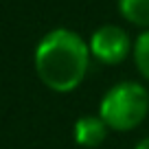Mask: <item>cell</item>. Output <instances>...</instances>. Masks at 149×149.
<instances>
[{
    "instance_id": "obj_4",
    "label": "cell",
    "mask_w": 149,
    "mask_h": 149,
    "mask_svg": "<svg viewBox=\"0 0 149 149\" xmlns=\"http://www.w3.org/2000/svg\"><path fill=\"white\" fill-rule=\"evenodd\" d=\"M72 136H74V143L79 147L86 149H94L105 140L107 136V125L101 121V116H81L77 118L72 127Z\"/></svg>"
},
{
    "instance_id": "obj_5",
    "label": "cell",
    "mask_w": 149,
    "mask_h": 149,
    "mask_svg": "<svg viewBox=\"0 0 149 149\" xmlns=\"http://www.w3.org/2000/svg\"><path fill=\"white\" fill-rule=\"evenodd\" d=\"M118 11L127 22L149 26V0H118Z\"/></svg>"
},
{
    "instance_id": "obj_3",
    "label": "cell",
    "mask_w": 149,
    "mask_h": 149,
    "mask_svg": "<svg viewBox=\"0 0 149 149\" xmlns=\"http://www.w3.org/2000/svg\"><path fill=\"white\" fill-rule=\"evenodd\" d=\"M88 48L94 59H99L101 64L114 66V64H121L134 46L130 42V35L121 26L105 24V26H99L90 35Z\"/></svg>"
},
{
    "instance_id": "obj_1",
    "label": "cell",
    "mask_w": 149,
    "mask_h": 149,
    "mask_svg": "<svg viewBox=\"0 0 149 149\" xmlns=\"http://www.w3.org/2000/svg\"><path fill=\"white\" fill-rule=\"evenodd\" d=\"M90 48L70 29H53L35 48V72L53 92H72L79 88L90 66Z\"/></svg>"
},
{
    "instance_id": "obj_7",
    "label": "cell",
    "mask_w": 149,
    "mask_h": 149,
    "mask_svg": "<svg viewBox=\"0 0 149 149\" xmlns=\"http://www.w3.org/2000/svg\"><path fill=\"white\" fill-rule=\"evenodd\" d=\"M134 149H149V136H147V138H143V140H140V143L136 145Z\"/></svg>"
},
{
    "instance_id": "obj_6",
    "label": "cell",
    "mask_w": 149,
    "mask_h": 149,
    "mask_svg": "<svg viewBox=\"0 0 149 149\" xmlns=\"http://www.w3.org/2000/svg\"><path fill=\"white\" fill-rule=\"evenodd\" d=\"M132 55H134V61H136L138 72L149 81V29L136 37L134 48H132Z\"/></svg>"
},
{
    "instance_id": "obj_2",
    "label": "cell",
    "mask_w": 149,
    "mask_h": 149,
    "mask_svg": "<svg viewBox=\"0 0 149 149\" xmlns=\"http://www.w3.org/2000/svg\"><path fill=\"white\" fill-rule=\"evenodd\" d=\"M149 114V92L138 81H121L105 92L99 105V116L114 132L136 130Z\"/></svg>"
}]
</instances>
